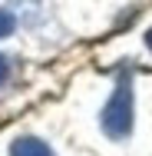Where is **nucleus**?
<instances>
[{
	"label": "nucleus",
	"mask_w": 152,
	"mask_h": 156,
	"mask_svg": "<svg viewBox=\"0 0 152 156\" xmlns=\"http://www.w3.org/2000/svg\"><path fill=\"white\" fill-rule=\"evenodd\" d=\"M103 129H106L109 140H126L132 133V80H129V70L119 73L116 93L109 96V103L103 110Z\"/></svg>",
	"instance_id": "nucleus-1"
},
{
	"label": "nucleus",
	"mask_w": 152,
	"mask_h": 156,
	"mask_svg": "<svg viewBox=\"0 0 152 156\" xmlns=\"http://www.w3.org/2000/svg\"><path fill=\"white\" fill-rule=\"evenodd\" d=\"M10 156H53V150L43 140H36V136H20L10 146Z\"/></svg>",
	"instance_id": "nucleus-2"
},
{
	"label": "nucleus",
	"mask_w": 152,
	"mask_h": 156,
	"mask_svg": "<svg viewBox=\"0 0 152 156\" xmlns=\"http://www.w3.org/2000/svg\"><path fill=\"white\" fill-rule=\"evenodd\" d=\"M13 27H17L13 13H10V10H0V40H3V37H10V33H13Z\"/></svg>",
	"instance_id": "nucleus-3"
},
{
	"label": "nucleus",
	"mask_w": 152,
	"mask_h": 156,
	"mask_svg": "<svg viewBox=\"0 0 152 156\" xmlns=\"http://www.w3.org/2000/svg\"><path fill=\"white\" fill-rule=\"evenodd\" d=\"M10 80V57H0V87Z\"/></svg>",
	"instance_id": "nucleus-4"
},
{
	"label": "nucleus",
	"mask_w": 152,
	"mask_h": 156,
	"mask_svg": "<svg viewBox=\"0 0 152 156\" xmlns=\"http://www.w3.org/2000/svg\"><path fill=\"white\" fill-rule=\"evenodd\" d=\"M146 43H149V47H152V30H149V33H146Z\"/></svg>",
	"instance_id": "nucleus-5"
}]
</instances>
